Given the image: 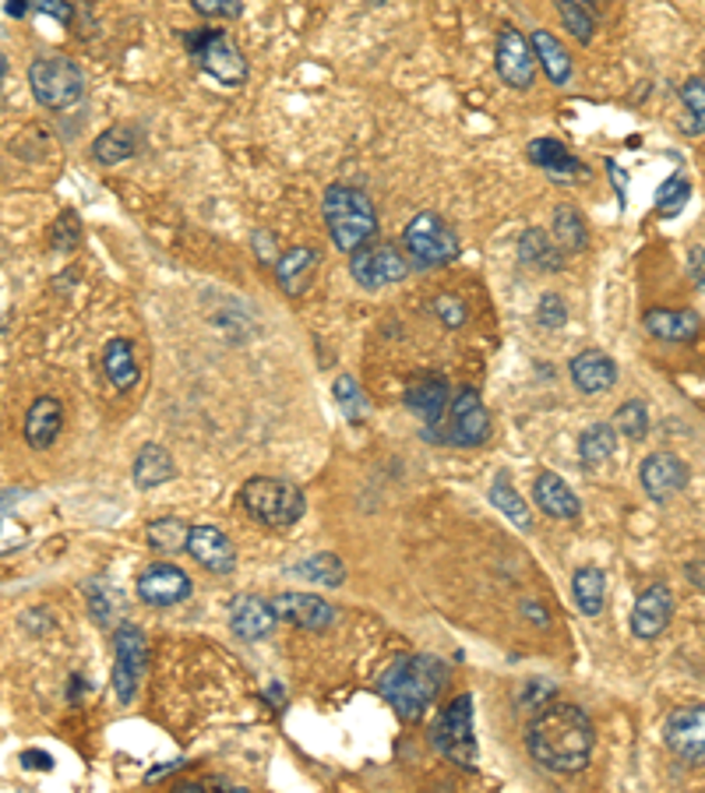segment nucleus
<instances>
[{"label":"nucleus","mask_w":705,"mask_h":793,"mask_svg":"<svg viewBox=\"0 0 705 793\" xmlns=\"http://www.w3.org/2000/svg\"><path fill=\"white\" fill-rule=\"evenodd\" d=\"M529 755L550 772H583L593 759L596 747V730L593 720L586 716L583 705L575 702H547L540 713L533 716L526 730Z\"/></svg>","instance_id":"1"},{"label":"nucleus","mask_w":705,"mask_h":793,"mask_svg":"<svg viewBox=\"0 0 705 793\" xmlns=\"http://www.w3.org/2000/svg\"><path fill=\"white\" fill-rule=\"evenodd\" d=\"M445 684H448V663L438 656L417 653V656H399L391 663L378 681V692L396 708L399 720L417 723L427 708L438 702Z\"/></svg>","instance_id":"2"},{"label":"nucleus","mask_w":705,"mask_h":793,"mask_svg":"<svg viewBox=\"0 0 705 793\" xmlns=\"http://www.w3.org/2000/svg\"><path fill=\"white\" fill-rule=\"evenodd\" d=\"M321 212L328 222L331 244H336L342 255H352L357 247H364L370 237L378 234V208L360 187L349 184H328L321 198Z\"/></svg>","instance_id":"3"},{"label":"nucleus","mask_w":705,"mask_h":793,"mask_svg":"<svg viewBox=\"0 0 705 793\" xmlns=\"http://www.w3.org/2000/svg\"><path fill=\"white\" fill-rule=\"evenodd\" d=\"M240 505L265 529H289L307 512V497L297 484L279 476H251L240 487Z\"/></svg>","instance_id":"4"},{"label":"nucleus","mask_w":705,"mask_h":793,"mask_svg":"<svg viewBox=\"0 0 705 793\" xmlns=\"http://www.w3.org/2000/svg\"><path fill=\"white\" fill-rule=\"evenodd\" d=\"M29 89L39 107L47 110H71L86 96V75L71 57L47 53L29 65Z\"/></svg>","instance_id":"5"},{"label":"nucleus","mask_w":705,"mask_h":793,"mask_svg":"<svg viewBox=\"0 0 705 793\" xmlns=\"http://www.w3.org/2000/svg\"><path fill=\"white\" fill-rule=\"evenodd\" d=\"M191 57L198 60V68L209 75L212 81L226 89H237L247 81V57L237 50V43L222 29H201L183 36Z\"/></svg>","instance_id":"6"},{"label":"nucleus","mask_w":705,"mask_h":793,"mask_svg":"<svg viewBox=\"0 0 705 793\" xmlns=\"http://www.w3.org/2000/svg\"><path fill=\"white\" fill-rule=\"evenodd\" d=\"M403 244L409 250V261H417L420 268H441L459 258V237L455 229L434 212L413 216L409 226L403 229Z\"/></svg>","instance_id":"7"},{"label":"nucleus","mask_w":705,"mask_h":793,"mask_svg":"<svg viewBox=\"0 0 705 793\" xmlns=\"http://www.w3.org/2000/svg\"><path fill=\"white\" fill-rule=\"evenodd\" d=\"M430 737H434V747H438L448 762L473 769L476 759H480V751H476V734H473V698L469 695L455 698L438 716V723H434Z\"/></svg>","instance_id":"8"},{"label":"nucleus","mask_w":705,"mask_h":793,"mask_svg":"<svg viewBox=\"0 0 705 793\" xmlns=\"http://www.w3.org/2000/svg\"><path fill=\"white\" fill-rule=\"evenodd\" d=\"M145 671H149V638L135 624H120L113 635V692L120 705L135 702Z\"/></svg>","instance_id":"9"},{"label":"nucleus","mask_w":705,"mask_h":793,"mask_svg":"<svg viewBox=\"0 0 705 793\" xmlns=\"http://www.w3.org/2000/svg\"><path fill=\"white\" fill-rule=\"evenodd\" d=\"M349 272L364 289H381L409 276V261L391 244H364L349 255Z\"/></svg>","instance_id":"10"},{"label":"nucleus","mask_w":705,"mask_h":793,"mask_svg":"<svg viewBox=\"0 0 705 793\" xmlns=\"http://www.w3.org/2000/svg\"><path fill=\"white\" fill-rule=\"evenodd\" d=\"M663 741H667V747L681 762L702 765L705 762V702L677 705L667 716V726H663Z\"/></svg>","instance_id":"11"},{"label":"nucleus","mask_w":705,"mask_h":793,"mask_svg":"<svg viewBox=\"0 0 705 793\" xmlns=\"http://www.w3.org/2000/svg\"><path fill=\"white\" fill-rule=\"evenodd\" d=\"M490 437V413L476 391H459L448 403V434L445 442L455 448H476Z\"/></svg>","instance_id":"12"},{"label":"nucleus","mask_w":705,"mask_h":793,"mask_svg":"<svg viewBox=\"0 0 705 793\" xmlns=\"http://www.w3.org/2000/svg\"><path fill=\"white\" fill-rule=\"evenodd\" d=\"M497 75L508 89H529L536 78V53L529 39L505 26L502 36H497Z\"/></svg>","instance_id":"13"},{"label":"nucleus","mask_w":705,"mask_h":793,"mask_svg":"<svg viewBox=\"0 0 705 793\" xmlns=\"http://www.w3.org/2000/svg\"><path fill=\"white\" fill-rule=\"evenodd\" d=\"M638 484H642V490H646L656 500V505H663V500L677 497L684 487L692 484V469L684 466L674 452H656V455L646 458V463H642Z\"/></svg>","instance_id":"14"},{"label":"nucleus","mask_w":705,"mask_h":793,"mask_svg":"<svg viewBox=\"0 0 705 793\" xmlns=\"http://www.w3.org/2000/svg\"><path fill=\"white\" fill-rule=\"evenodd\" d=\"M268 607H272L276 621H286L294 624V628H304V632H325L336 611L328 607L321 596H310V593H282V596H272L268 599Z\"/></svg>","instance_id":"15"},{"label":"nucleus","mask_w":705,"mask_h":793,"mask_svg":"<svg viewBox=\"0 0 705 793\" xmlns=\"http://www.w3.org/2000/svg\"><path fill=\"white\" fill-rule=\"evenodd\" d=\"M674 621V593L667 586H649L632 607V635L653 642L671 628Z\"/></svg>","instance_id":"16"},{"label":"nucleus","mask_w":705,"mask_h":793,"mask_svg":"<svg viewBox=\"0 0 705 793\" xmlns=\"http://www.w3.org/2000/svg\"><path fill=\"white\" fill-rule=\"evenodd\" d=\"M138 599L149 607H173V603L191 596V578L177 565H152L138 575Z\"/></svg>","instance_id":"17"},{"label":"nucleus","mask_w":705,"mask_h":793,"mask_svg":"<svg viewBox=\"0 0 705 793\" xmlns=\"http://www.w3.org/2000/svg\"><path fill=\"white\" fill-rule=\"evenodd\" d=\"M188 554L198 561L201 568L216 575H230L237 568V547L234 539L216 526H191L188 533Z\"/></svg>","instance_id":"18"},{"label":"nucleus","mask_w":705,"mask_h":793,"mask_svg":"<svg viewBox=\"0 0 705 793\" xmlns=\"http://www.w3.org/2000/svg\"><path fill=\"white\" fill-rule=\"evenodd\" d=\"M526 156H529L533 166H540V170H544L550 180L575 184V180L586 177L583 159H575V156L565 149V141H557V138H536V141H529Z\"/></svg>","instance_id":"19"},{"label":"nucleus","mask_w":705,"mask_h":793,"mask_svg":"<svg viewBox=\"0 0 705 793\" xmlns=\"http://www.w3.org/2000/svg\"><path fill=\"white\" fill-rule=\"evenodd\" d=\"M568 370L575 388L583 395H604L617 385V364L604 349H583L578 357H572Z\"/></svg>","instance_id":"20"},{"label":"nucleus","mask_w":705,"mask_h":793,"mask_svg":"<svg viewBox=\"0 0 705 793\" xmlns=\"http://www.w3.org/2000/svg\"><path fill=\"white\" fill-rule=\"evenodd\" d=\"M60 430H64V409H60V403L53 399V395H39V399L26 413V442H29V448H36V452L50 448L60 437Z\"/></svg>","instance_id":"21"},{"label":"nucleus","mask_w":705,"mask_h":793,"mask_svg":"<svg viewBox=\"0 0 705 793\" xmlns=\"http://www.w3.org/2000/svg\"><path fill=\"white\" fill-rule=\"evenodd\" d=\"M646 331L653 339H663V343H692L702 328V318L695 310H674V307H653L646 310V318H642Z\"/></svg>","instance_id":"22"},{"label":"nucleus","mask_w":705,"mask_h":793,"mask_svg":"<svg viewBox=\"0 0 705 793\" xmlns=\"http://www.w3.org/2000/svg\"><path fill=\"white\" fill-rule=\"evenodd\" d=\"M276 614L265 599L258 596H237L230 607V628L234 635H240L244 642H261L268 632H272Z\"/></svg>","instance_id":"23"},{"label":"nucleus","mask_w":705,"mask_h":793,"mask_svg":"<svg viewBox=\"0 0 705 793\" xmlns=\"http://www.w3.org/2000/svg\"><path fill=\"white\" fill-rule=\"evenodd\" d=\"M533 500H536V508H540L544 515H550V518H578V512H583L578 497L572 494V487L557 473H540V476H536Z\"/></svg>","instance_id":"24"},{"label":"nucleus","mask_w":705,"mask_h":793,"mask_svg":"<svg viewBox=\"0 0 705 793\" xmlns=\"http://www.w3.org/2000/svg\"><path fill=\"white\" fill-rule=\"evenodd\" d=\"M529 43H533V53H536V65H540L544 75L550 78V86H568L575 65H572V53L565 50L562 39H557L554 32H547V29H536Z\"/></svg>","instance_id":"25"},{"label":"nucleus","mask_w":705,"mask_h":793,"mask_svg":"<svg viewBox=\"0 0 705 793\" xmlns=\"http://www.w3.org/2000/svg\"><path fill=\"white\" fill-rule=\"evenodd\" d=\"M448 403H451V395H448V381L445 378H424V381H417L406 391V406L417 413L424 424H430V427L445 420Z\"/></svg>","instance_id":"26"},{"label":"nucleus","mask_w":705,"mask_h":793,"mask_svg":"<svg viewBox=\"0 0 705 793\" xmlns=\"http://www.w3.org/2000/svg\"><path fill=\"white\" fill-rule=\"evenodd\" d=\"M102 370H107V378L117 391H131L141 378L138 370V360H135V346L131 339H110L107 349H102Z\"/></svg>","instance_id":"27"},{"label":"nucleus","mask_w":705,"mask_h":793,"mask_svg":"<svg viewBox=\"0 0 705 793\" xmlns=\"http://www.w3.org/2000/svg\"><path fill=\"white\" fill-rule=\"evenodd\" d=\"M572 596H575V607L583 611L586 617H599L607 607V575L599 572L596 565H586L572 575Z\"/></svg>","instance_id":"28"},{"label":"nucleus","mask_w":705,"mask_h":793,"mask_svg":"<svg viewBox=\"0 0 705 793\" xmlns=\"http://www.w3.org/2000/svg\"><path fill=\"white\" fill-rule=\"evenodd\" d=\"M131 476H135V487H138V490L162 487L166 479H173V458H170V452H166L162 445H145V448L135 455Z\"/></svg>","instance_id":"29"},{"label":"nucleus","mask_w":705,"mask_h":793,"mask_svg":"<svg viewBox=\"0 0 705 793\" xmlns=\"http://www.w3.org/2000/svg\"><path fill=\"white\" fill-rule=\"evenodd\" d=\"M550 234H554L557 247H562L565 255H583V250L589 247L586 219L578 216V208H572V205H557V208H554Z\"/></svg>","instance_id":"30"},{"label":"nucleus","mask_w":705,"mask_h":793,"mask_svg":"<svg viewBox=\"0 0 705 793\" xmlns=\"http://www.w3.org/2000/svg\"><path fill=\"white\" fill-rule=\"evenodd\" d=\"M518 258H523V265L536 268V272H557V268L565 265V258L557 255V247L550 244V234L540 226H533L523 234V240H518Z\"/></svg>","instance_id":"31"},{"label":"nucleus","mask_w":705,"mask_h":793,"mask_svg":"<svg viewBox=\"0 0 705 793\" xmlns=\"http://www.w3.org/2000/svg\"><path fill=\"white\" fill-rule=\"evenodd\" d=\"M315 265H318V255L310 247H294V250H286V255H279L276 276H279L286 294H304V286H307L310 272H315Z\"/></svg>","instance_id":"32"},{"label":"nucleus","mask_w":705,"mask_h":793,"mask_svg":"<svg viewBox=\"0 0 705 793\" xmlns=\"http://www.w3.org/2000/svg\"><path fill=\"white\" fill-rule=\"evenodd\" d=\"M490 505L502 512L508 522H515V526L523 529V533L533 529V512H529L526 500L515 494V487L508 484V473H497V476H494V484H490Z\"/></svg>","instance_id":"33"},{"label":"nucleus","mask_w":705,"mask_h":793,"mask_svg":"<svg viewBox=\"0 0 705 793\" xmlns=\"http://www.w3.org/2000/svg\"><path fill=\"white\" fill-rule=\"evenodd\" d=\"M138 149V141H135V131L131 128H123V123H117V128H107L96 145H92V159L102 162V166H117L123 159H131Z\"/></svg>","instance_id":"34"},{"label":"nucleus","mask_w":705,"mask_h":793,"mask_svg":"<svg viewBox=\"0 0 705 793\" xmlns=\"http://www.w3.org/2000/svg\"><path fill=\"white\" fill-rule=\"evenodd\" d=\"M617 452V430L610 424H593L583 437H578V458L586 466H599Z\"/></svg>","instance_id":"35"},{"label":"nucleus","mask_w":705,"mask_h":793,"mask_svg":"<svg viewBox=\"0 0 705 793\" xmlns=\"http://www.w3.org/2000/svg\"><path fill=\"white\" fill-rule=\"evenodd\" d=\"M294 575H300V578H307V582H315V586L336 589V586H342V578H346V565H342L336 554H315V557L300 561V565L294 568Z\"/></svg>","instance_id":"36"},{"label":"nucleus","mask_w":705,"mask_h":793,"mask_svg":"<svg viewBox=\"0 0 705 793\" xmlns=\"http://www.w3.org/2000/svg\"><path fill=\"white\" fill-rule=\"evenodd\" d=\"M86 599H89V614L99 628H113V621L123 614V599L117 589H110L107 582H89L86 586Z\"/></svg>","instance_id":"37"},{"label":"nucleus","mask_w":705,"mask_h":793,"mask_svg":"<svg viewBox=\"0 0 705 793\" xmlns=\"http://www.w3.org/2000/svg\"><path fill=\"white\" fill-rule=\"evenodd\" d=\"M610 427L620 434V437H628V442H642V437L649 434V409L642 399H628V403H620L617 413H614V420Z\"/></svg>","instance_id":"38"},{"label":"nucleus","mask_w":705,"mask_h":793,"mask_svg":"<svg viewBox=\"0 0 705 793\" xmlns=\"http://www.w3.org/2000/svg\"><path fill=\"white\" fill-rule=\"evenodd\" d=\"M188 533L191 526H183L180 518H156L149 526V544L162 554H177L188 551Z\"/></svg>","instance_id":"39"},{"label":"nucleus","mask_w":705,"mask_h":793,"mask_svg":"<svg viewBox=\"0 0 705 793\" xmlns=\"http://www.w3.org/2000/svg\"><path fill=\"white\" fill-rule=\"evenodd\" d=\"M557 14H562L565 29L578 39V43H593L596 36V18L583 4V0H557Z\"/></svg>","instance_id":"40"},{"label":"nucleus","mask_w":705,"mask_h":793,"mask_svg":"<svg viewBox=\"0 0 705 793\" xmlns=\"http://www.w3.org/2000/svg\"><path fill=\"white\" fill-rule=\"evenodd\" d=\"M692 198V184L684 180L681 174H674L671 180H663V187L656 191V212L659 216H677L684 205Z\"/></svg>","instance_id":"41"},{"label":"nucleus","mask_w":705,"mask_h":793,"mask_svg":"<svg viewBox=\"0 0 705 793\" xmlns=\"http://www.w3.org/2000/svg\"><path fill=\"white\" fill-rule=\"evenodd\" d=\"M681 99H684V107L695 113L692 123H684V135H702V131H705V81H702V78L684 81V86H681Z\"/></svg>","instance_id":"42"},{"label":"nucleus","mask_w":705,"mask_h":793,"mask_svg":"<svg viewBox=\"0 0 705 793\" xmlns=\"http://www.w3.org/2000/svg\"><path fill=\"white\" fill-rule=\"evenodd\" d=\"M565 321H568V304H565V297L544 294L540 304H536V325L557 331V328H565Z\"/></svg>","instance_id":"43"},{"label":"nucleus","mask_w":705,"mask_h":793,"mask_svg":"<svg viewBox=\"0 0 705 793\" xmlns=\"http://www.w3.org/2000/svg\"><path fill=\"white\" fill-rule=\"evenodd\" d=\"M336 403L342 406V413L349 416V420H360L364 416V395H360V385L349 378V374H342V378H336Z\"/></svg>","instance_id":"44"},{"label":"nucleus","mask_w":705,"mask_h":793,"mask_svg":"<svg viewBox=\"0 0 705 793\" xmlns=\"http://www.w3.org/2000/svg\"><path fill=\"white\" fill-rule=\"evenodd\" d=\"M75 244H78V216L64 212V216H60V222L53 226V250H60V255H71Z\"/></svg>","instance_id":"45"},{"label":"nucleus","mask_w":705,"mask_h":793,"mask_svg":"<svg viewBox=\"0 0 705 793\" xmlns=\"http://www.w3.org/2000/svg\"><path fill=\"white\" fill-rule=\"evenodd\" d=\"M434 315H438L448 328H459V325H466V304L459 300V297H438L434 300Z\"/></svg>","instance_id":"46"},{"label":"nucleus","mask_w":705,"mask_h":793,"mask_svg":"<svg viewBox=\"0 0 705 793\" xmlns=\"http://www.w3.org/2000/svg\"><path fill=\"white\" fill-rule=\"evenodd\" d=\"M201 18H240V0H191Z\"/></svg>","instance_id":"47"},{"label":"nucleus","mask_w":705,"mask_h":793,"mask_svg":"<svg viewBox=\"0 0 705 793\" xmlns=\"http://www.w3.org/2000/svg\"><path fill=\"white\" fill-rule=\"evenodd\" d=\"M29 11L50 14L57 22H71V0H29Z\"/></svg>","instance_id":"48"},{"label":"nucleus","mask_w":705,"mask_h":793,"mask_svg":"<svg viewBox=\"0 0 705 793\" xmlns=\"http://www.w3.org/2000/svg\"><path fill=\"white\" fill-rule=\"evenodd\" d=\"M607 177L614 180L617 201H620V208H625V201H628V198H625V195H628V174H625V170H620V166H617V162L610 159V162H607Z\"/></svg>","instance_id":"49"},{"label":"nucleus","mask_w":705,"mask_h":793,"mask_svg":"<svg viewBox=\"0 0 705 793\" xmlns=\"http://www.w3.org/2000/svg\"><path fill=\"white\" fill-rule=\"evenodd\" d=\"M255 247H258V258H261V261H279L272 234H265V229H258V234H255Z\"/></svg>","instance_id":"50"},{"label":"nucleus","mask_w":705,"mask_h":793,"mask_svg":"<svg viewBox=\"0 0 705 793\" xmlns=\"http://www.w3.org/2000/svg\"><path fill=\"white\" fill-rule=\"evenodd\" d=\"M684 575H688L692 586H698V589L705 593V561H692V565L684 568Z\"/></svg>","instance_id":"51"},{"label":"nucleus","mask_w":705,"mask_h":793,"mask_svg":"<svg viewBox=\"0 0 705 793\" xmlns=\"http://www.w3.org/2000/svg\"><path fill=\"white\" fill-rule=\"evenodd\" d=\"M22 762H26L29 769H50V765H53V762H50V755H39V751H26Z\"/></svg>","instance_id":"52"},{"label":"nucleus","mask_w":705,"mask_h":793,"mask_svg":"<svg viewBox=\"0 0 705 793\" xmlns=\"http://www.w3.org/2000/svg\"><path fill=\"white\" fill-rule=\"evenodd\" d=\"M523 611H526V614H533V617H536V624H540V628H547V624H550L547 611H544V607H536V603H523Z\"/></svg>","instance_id":"53"},{"label":"nucleus","mask_w":705,"mask_h":793,"mask_svg":"<svg viewBox=\"0 0 705 793\" xmlns=\"http://www.w3.org/2000/svg\"><path fill=\"white\" fill-rule=\"evenodd\" d=\"M4 11H8L11 18H26V14H29V0H11Z\"/></svg>","instance_id":"54"},{"label":"nucleus","mask_w":705,"mask_h":793,"mask_svg":"<svg viewBox=\"0 0 705 793\" xmlns=\"http://www.w3.org/2000/svg\"><path fill=\"white\" fill-rule=\"evenodd\" d=\"M688 268H692V272H695V276H698V272H702V268H705V250H702V247H695V250H692V258H688Z\"/></svg>","instance_id":"55"},{"label":"nucleus","mask_w":705,"mask_h":793,"mask_svg":"<svg viewBox=\"0 0 705 793\" xmlns=\"http://www.w3.org/2000/svg\"><path fill=\"white\" fill-rule=\"evenodd\" d=\"M4 75H8V60H4V53H0V81H4Z\"/></svg>","instance_id":"56"},{"label":"nucleus","mask_w":705,"mask_h":793,"mask_svg":"<svg viewBox=\"0 0 705 793\" xmlns=\"http://www.w3.org/2000/svg\"><path fill=\"white\" fill-rule=\"evenodd\" d=\"M695 279H698V289H702V294H705V268H702V272H698Z\"/></svg>","instance_id":"57"},{"label":"nucleus","mask_w":705,"mask_h":793,"mask_svg":"<svg viewBox=\"0 0 705 793\" xmlns=\"http://www.w3.org/2000/svg\"><path fill=\"white\" fill-rule=\"evenodd\" d=\"M375 4H385V0H375Z\"/></svg>","instance_id":"58"}]
</instances>
